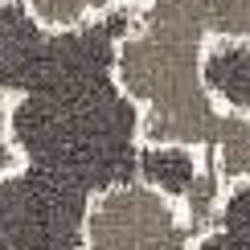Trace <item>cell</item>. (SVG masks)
<instances>
[{
    "instance_id": "cell-1",
    "label": "cell",
    "mask_w": 250,
    "mask_h": 250,
    "mask_svg": "<svg viewBox=\"0 0 250 250\" xmlns=\"http://www.w3.org/2000/svg\"><path fill=\"white\" fill-rule=\"evenodd\" d=\"M135 8L115 4L82 29H45L25 0H0V90L8 140L45 181L99 197L140 181V107L115 74Z\"/></svg>"
},
{
    "instance_id": "cell-2",
    "label": "cell",
    "mask_w": 250,
    "mask_h": 250,
    "mask_svg": "<svg viewBox=\"0 0 250 250\" xmlns=\"http://www.w3.org/2000/svg\"><path fill=\"white\" fill-rule=\"evenodd\" d=\"M213 41V0H148L119 41L115 74L140 107L144 144H181L217 152L234 115L217 107L201 78Z\"/></svg>"
},
{
    "instance_id": "cell-3",
    "label": "cell",
    "mask_w": 250,
    "mask_h": 250,
    "mask_svg": "<svg viewBox=\"0 0 250 250\" xmlns=\"http://www.w3.org/2000/svg\"><path fill=\"white\" fill-rule=\"evenodd\" d=\"M197 238L201 230L172 197L127 181L90 201L82 250H197Z\"/></svg>"
},
{
    "instance_id": "cell-4",
    "label": "cell",
    "mask_w": 250,
    "mask_h": 250,
    "mask_svg": "<svg viewBox=\"0 0 250 250\" xmlns=\"http://www.w3.org/2000/svg\"><path fill=\"white\" fill-rule=\"evenodd\" d=\"M201 78L230 115L250 123V41L246 37H213L205 45Z\"/></svg>"
},
{
    "instance_id": "cell-5",
    "label": "cell",
    "mask_w": 250,
    "mask_h": 250,
    "mask_svg": "<svg viewBox=\"0 0 250 250\" xmlns=\"http://www.w3.org/2000/svg\"><path fill=\"white\" fill-rule=\"evenodd\" d=\"M197 250H250V181L226 185L213 222L197 238Z\"/></svg>"
},
{
    "instance_id": "cell-6",
    "label": "cell",
    "mask_w": 250,
    "mask_h": 250,
    "mask_svg": "<svg viewBox=\"0 0 250 250\" xmlns=\"http://www.w3.org/2000/svg\"><path fill=\"white\" fill-rule=\"evenodd\" d=\"M25 4L45 29H82L111 13L115 0H25Z\"/></svg>"
},
{
    "instance_id": "cell-7",
    "label": "cell",
    "mask_w": 250,
    "mask_h": 250,
    "mask_svg": "<svg viewBox=\"0 0 250 250\" xmlns=\"http://www.w3.org/2000/svg\"><path fill=\"white\" fill-rule=\"evenodd\" d=\"M213 37L250 41V0H213Z\"/></svg>"
},
{
    "instance_id": "cell-8",
    "label": "cell",
    "mask_w": 250,
    "mask_h": 250,
    "mask_svg": "<svg viewBox=\"0 0 250 250\" xmlns=\"http://www.w3.org/2000/svg\"><path fill=\"white\" fill-rule=\"evenodd\" d=\"M115 4H123V8H135V13H140V8L148 4V0H115Z\"/></svg>"
}]
</instances>
